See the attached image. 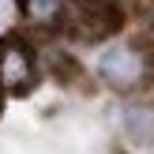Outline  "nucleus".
<instances>
[{
	"label": "nucleus",
	"mask_w": 154,
	"mask_h": 154,
	"mask_svg": "<svg viewBox=\"0 0 154 154\" xmlns=\"http://www.w3.org/2000/svg\"><path fill=\"white\" fill-rule=\"evenodd\" d=\"M150 26H154V0H150Z\"/></svg>",
	"instance_id": "obj_6"
},
{
	"label": "nucleus",
	"mask_w": 154,
	"mask_h": 154,
	"mask_svg": "<svg viewBox=\"0 0 154 154\" xmlns=\"http://www.w3.org/2000/svg\"><path fill=\"white\" fill-rule=\"evenodd\" d=\"M0 109H4V94H0Z\"/></svg>",
	"instance_id": "obj_7"
},
{
	"label": "nucleus",
	"mask_w": 154,
	"mask_h": 154,
	"mask_svg": "<svg viewBox=\"0 0 154 154\" xmlns=\"http://www.w3.org/2000/svg\"><path fill=\"white\" fill-rule=\"evenodd\" d=\"M124 26V8L117 0H68L60 34L75 45H105Z\"/></svg>",
	"instance_id": "obj_2"
},
{
	"label": "nucleus",
	"mask_w": 154,
	"mask_h": 154,
	"mask_svg": "<svg viewBox=\"0 0 154 154\" xmlns=\"http://www.w3.org/2000/svg\"><path fill=\"white\" fill-rule=\"evenodd\" d=\"M15 11H19L23 26L38 30V34H60L68 0H15Z\"/></svg>",
	"instance_id": "obj_5"
},
{
	"label": "nucleus",
	"mask_w": 154,
	"mask_h": 154,
	"mask_svg": "<svg viewBox=\"0 0 154 154\" xmlns=\"http://www.w3.org/2000/svg\"><path fill=\"white\" fill-rule=\"evenodd\" d=\"M94 75L113 94L139 98L154 83V49L147 42H132V38L105 42L102 53H98V60H94Z\"/></svg>",
	"instance_id": "obj_1"
},
{
	"label": "nucleus",
	"mask_w": 154,
	"mask_h": 154,
	"mask_svg": "<svg viewBox=\"0 0 154 154\" xmlns=\"http://www.w3.org/2000/svg\"><path fill=\"white\" fill-rule=\"evenodd\" d=\"M120 135L132 147H154V102L150 98H128L120 109Z\"/></svg>",
	"instance_id": "obj_4"
},
{
	"label": "nucleus",
	"mask_w": 154,
	"mask_h": 154,
	"mask_svg": "<svg viewBox=\"0 0 154 154\" xmlns=\"http://www.w3.org/2000/svg\"><path fill=\"white\" fill-rule=\"evenodd\" d=\"M42 79V57L23 34L0 38V94L4 98H26Z\"/></svg>",
	"instance_id": "obj_3"
}]
</instances>
